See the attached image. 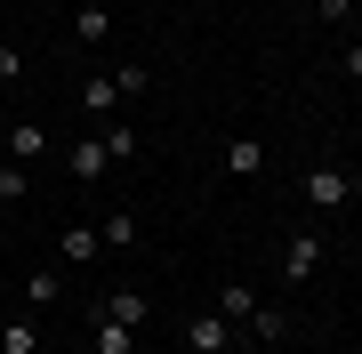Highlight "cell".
I'll return each instance as SVG.
<instances>
[{
  "label": "cell",
  "mask_w": 362,
  "mask_h": 354,
  "mask_svg": "<svg viewBox=\"0 0 362 354\" xmlns=\"http://www.w3.org/2000/svg\"><path fill=\"white\" fill-rule=\"evenodd\" d=\"M298 194H306V210H346V201L362 194V177L354 170H338V161H322V170H306V177H298Z\"/></svg>",
  "instance_id": "6da1fadb"
},
{
  "label": "cell",
  "mask_w": 362,
  "mask_h": 354,
  "mask_svg": "<svg viewBox=\"0 0 362 354\" xmlns=\"http://www.w3.org/2000/svg\"><path fill=\"white\" fill-rule=\"evenodd\" d=\"M322 249H330V234H314V225H290V234H282V282H290V290H306L314 274H322Z\"/></svg>",
  "instance_id": "7a4b0ae2"
},
{
  "label": "cell",
  "mask_w": 362,
  "mask_h": 354,
  "mask_svg": "<svg viewBox=\"0 0 362 354\" xmlns=\"http://www.w3.org/2000/svg\"><path fill=\"white\" fill-rule=\"evenodd\" d=\"M185 346H194V354H233V322L202 306V314H185Z\"/></svg>",
  "instance_id": "3957f363"
},
{
  "label": "cell",
  "mask_w": 362,
  "mask_h": 354,
  "mask_svg": "<svg viewBox=\"0 0 362 354\" xmlns=\"http://www.w3.org/2000/svg\"><path fill=\"white\" fill-rule=\"evenodd\" d=\"M8 161H16V170H33V161H49V121H8Z\"/></svg>",
  "instance_id": "277c9868"
},
{
  "label": "cell",
  "mask_w": 362,
  "mask_h": 354,
  "mask_svg": "<svg viewBox=\"0 0 362 354\" xmlns=\"http://www.w3.org/2000/svg\"><path fill=\"white\" fill-rule=\"evenodd\" d=\"M73 40L81 49H105V40H113V8H105V0H81L73 8Z\"/></svg>",
  "instance_id": "5b68a950"
},
{
  "label": "cell",
  "mask_w": 362,
  "mask_h": 354,
  "mask_svg": "<svg viewBox=\"0 0 362 354\" xmlns=\"http://www.w3.org/2000/svg\"><path fill=\"white\" fill-rule=\"evenodd\" d=\"M65 170H73V185H97L105 170H113V153H105V137H81L73 153H65Z\"/></svg>",
  "instance_id": "8992f818"
},
{
  "label": "cell",
  "mask_w": 362,
  "mask_h": 354,
  "mask_svg": "<svg viewBox=\"0 0 362 354\" xmlns=\"http://www.w3.org/2000/svg\"><path fill=\"white\" fill-rule=\"evenodd\" d=\"M209 314H226V322H233V338H242V322L258 314V290H250V282H226L218 298H209Z\"/></svg>",
  "instance_id": "52a82bcc"
},
{
  "label": "cell",
  "mask_w": 362,
  "mask_h": 354,
  "mask_svg": "<svg viewBox=\"0 0 362 354\" xmlns=\"http://www.w3.org/2000/svg\"><path fill=\"white\" fill-rule=\"evenodd\" d=\"M97 314H113V322L145 330V314H153V306H145V290H129V282H121V290H105V298H97Z\"/></svg>",
  "instance_id": "ba28073f"
},
{
  "label": "cell",
  "mask_w": 362,
  "mask_h": 354,
  "mask_svg": "<svg viewBox=\"0 0 362 354\" xmlns=\"http://www.w3.org/2000/svg\"><path fill=\"white\" fill-rule=\"evenodd\" d=\"M113 105H121V89H113V73H89V81H81V113H89L97 129H105V121H113Z\"/></svg>",
  "instance_id": "9c48e42d"
},
{
  "label": "cell",
  "mask_w": 362,
  "mask_h": 354,
  "mask_svg": "<svg viewBox=\"0 0 362 354\" xmlns=\"http://www.w3.org/2000/svg\"><path fill=\"white\" fill-rule=\"evenodd\" d=\"M242 338H250V346H282V338H290V314H282V306H266V298H258V314L242 322Z\"/></svg>",
  "instance_id": "30bf717a"
},
{
  "label": "cell",
  "mask_w": 362,
  "mask_h": 354,
  "mask_svg": "<svg viewBox=\"0 0 362 354\" xmlns=\"http://www.w3.org/2000/svg\"><path fill=\"white\" fill-rule=\"evenodd\" d=\"M129 346H137V330H129V322H113V314H97V322H89V354H129Z\"/></svg>",
  "instance_id": "8fae6325"
},
{
  "label": "cell",
  "mask_w": 362,
  "mask_h": 354,
  "mask_svg": "<svg viewBox=\"0 0 362 354\" xmlns=\"http://www.w3.org/2000/svg\"><path fill=\"white\" fill-rule=\"evenodd\" d=\"M266 170V145L258 137H226V177H258Z\"/></svg>",
  "instance_id": "7c38bea8"
},
{
  "label": "cell",
  "mask_w": 362,
  "mask_h": 354,
  "mask_svg": "<svg viewBox=\"0 0 362 354\" xmlns=\"http://www.w3.org/2000/svg\"><path fill=\"white\" fill-rule=\"evenodd\" d=\"M105 258V234L97 225H65V266H97Z\"/></svg>",
  "instance_id": "4fadbf2b"
},
{
  "label": "cell",
  "mask_w": 362,
  "mask_h": 354,
  "mask_svg": "<svg viewBox=\"0 0 362 354\" xmlns=\"http://www.w3.org/2000/svg\"><path fill=\"white\" fill-rule=\"evenodd\" d=\"M25 298L33 306H57V298H65V274H57V266H33V274H25Z\"/></svg>",
  "instance_id": "5bb4252c"
},
{
  "label": "cell",
  "mask_w": 362,
  "mask_h": 354,
  "mask_svg": "<svg viewBox=\"0 0 362 354\" xmlns=\"http://www.w3.org/2000/svg\"><path fill=\"white\" fill-rule=\"evenodd\" d=\"M25 194H33V170H16V161H0V210H16Z\"/></svg>",
  "instance_id": "9a60e30c"
},
{
  "label": "cell",
  "mask_w": 362,
  "mask_h": 354,
  "mask_svg": "<svg viewBox=\"0 0 362 354\" xmlns=\"http://www.w3.org/2000/svg\"><path fill=\"white\" fill-rule=\"evenodd\" d=\"M105 153H113V161H137V129H129V121H105Z\"/></svg>",
  "instance_id": "2e32d148"
},
{
  "label": "cell",
  "mask_w": 362,
  "mask_h": 354,
  "mask_svg": "<svg viewBox=\"0 0 362 354\" xmlns=\"http://www.w3.org/2000/svg\"><path fill=\"white\" fill-rule=\"evenodd\" d=\"M97 234H105V249H137V218H129V210H113Z\"/></svg>",
  "instance_id": "e0dca14e"
},
{
  "label": "cell",
  "mask_w": 362,
  "mask_h": 354,
  "mask_svg": "<svg viewBox=\"0 0 362 354\" xmlns=\"http://www.w3.org/2000/svg\"><path fill=\"white\" fill-rule=\"evenodd\" d=\"M0 354H40V330L33 322H0Z\"/></svg>",
  "instance_id": "ac0fdd59"
},
{
  "label": "cell",
  "mask_w": 362,
  "mask_h": 354,
  "mask_svg": "<svg viewBox=\"0 0 362 354\" xmlns=\"http://www.w3.org/2000/svg\"><path fill=\"white\" fill-rule=\"evenodd\" d=\"M113 89H121V105H129V97L153 89V73H145V65H113Z\"/></svg>",
  "instance_id": "d6986e66"
},
{
  "label": "cell",
  "mask_w": 362,
  "mask_h": 354,
  "mask_svg": "<svg viewBox=\"0 0 362 354\" xmlns=\"http://www.w3.org/2000/svg\"><path fill=\"white\" fill-rule=\"evenodd\" d=\"M314 8H322V25H346V16H354V0H314Z\"/></svg>",
  "instance_id": "ffe728a7"
},
{
  "label": "cell",
  "mask_w": 362,
  "mask_h": 354,
  "mask_svg": "<svg viewBox=\"0 0 362 354\" xmlns=\"http://www.w3.org/2000/svg\"><path fill=\"white\" fill-rule=\"evenodd\" d=\"M16 73H25V57H16V49H0V89H8Z\"/></svg>",
  "instance_id": "44dd1931"
},
{
  "label": "cell",
  "mask_w": 362,
  "mask_h": 354,
  "mask_svg": "<svg viewBox=\"0 0 362 354\" xmlns=\"http://www.w3.org/2000/svg\"><path fill=\"white\" fill-rule=\"evenodd\" d=\"M338 65H346V73L362 81V40H346V49H338Z\"/></svg>",
  "instance_id": "7402d4cb"
},
{
  "label": "cell",
  "mask_w": 362,
  "mask_h": 354,
  "mask_svg": "<svg viewBox=\"0 0 362 354\" xmlns=\"http://www.w3.org/2000/svg\"><path fill=\"white\" fill-rule=\"evenodd\" d=\"M129 354H161V346H129Z\"/></svg>",
  "instance_id": "603a6c76"
},
{
  "label": "cell",
  "mask_w": 362,
  "mask_h": 354,
  "mask_svg": "<svg viewBox=\"0 0 362 354\" xmlns=\"http://www.w3.org/2000/svg\"><path fill=\"white\" fill-rule=\"evenodd\" d=\"M354 249H362V234H354Z\"/></svg>",
  "instance_id": "cb8c5ba5"
}]
</instances>
